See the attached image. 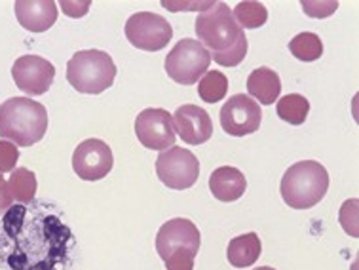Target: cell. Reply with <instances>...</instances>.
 Masks as SVG:
<instances>
[{"label":"cell","mask_w":359,"mask_h":270,"mask_svg":"<svg viewBox=\"0 0 359 270\" xmlns=\"http://www.w3.org/2000/svg\"><path fill=\"white\" fill-rule=\"evenodd\" d=\"M202 244V234L196 224L190 219L175 217L170 219L168 223L160 227L156 234V251L162 261L170 257L171 253L177 250H190L198 255Z\"/></svg>","instance_id":"4fadbf2b"},{"label":"cell","mask_w":359,"mask_h":270,"mask_svg":"<svg viewBox=\"0 0 359 270\" xmlns=\"http://www.w3.org/2000/svg\"><path fill=\"white\" fill-rule=\"evenodd\" d=\"M12 76L15 86L27 95H44L53 84L55 67L40 55H23L13 63Z\"/></svg>","instance_id":"7c38bea8"},{"label":"cell","mask_w":359,"mask_h":270,"mask_svg":"<svg viewBox=\"0 0 359 270\" xmlns=\"http://www.w3.org/2000/svg\"><path fill=\"white\" fill-rule=\"evenodd\" d=\"M46 107L29 97H10L0 105V137L20 147H33L48 132Z\"/></svg>","instance_id":"3957f363"},{"label":"cell","mask_w":359,"mask_h":270,"mask_svg":"<svg viewBox=\"0 0 359 270\" xmlns=\"http://www.w3.org/2000/svg\"><path fill=\"white\" fill-rule=\"evenodd\" d=\"M198 42L221 67H238L248 55L245 31L224 2H213L196 18Z\"/></svg>","instance_id":"7a4b0ae2"},{"label":"cell","mask_w":359,"mask_h":270,"mask_svg":"<svg viewBox=\"0 0 359 270\" xmlns=\"http://www.w3.org/2000/svg\"><path fill=\"white\" fill-rule=\"evenodd\" d=\"M13 205V198L8 191V181L2 177V173H0V215H4L10 208Z\"/></svg>","instance_id":"83f0119b"},{"label":"cell","mask_w":359,"mask_h":270,"mask_svg":"<svg viewBox=\"0 0 359 270\" xmlns=\"http://www.w3.org/2000/svg\"><path fill=\"white\" fill-rule=\"evenodd\" d=\"M13 10L20 25L31 33H46L59 15L53 0H18Z\"/></svg>","instance_id":"9a60e30c"},{"label":"cell","mask_w":359,"mask_h":270,"mask_svg":"<svg viewBox=\"0 0 359 270\" xmlns=\"http://www.w3.org/2000/svg\"><path fill=\"white\" fill-rule=\"evenodd\" d=\"M124 33L133 48L144 52H160L173 39V27L160 13L137 12L126 21Z\"/></svg>","instance_id":"52a82bcc"},{"label":"cell","mask_w":359,"mask_h":270,"mask_svg":"<svg viewBox=\"0 0 359 270\" xmlns=\"http://www.w3.org/2000/svg\"><path fill=\"white\" fill-rule=\"evenodd\" d=\"M76 238L46 200L15 204L0 223V269L69 270Z\"/></svg>","instance_id":"6da1fadb"},{"label":"cell","mask_w":359,"mask_h":270,"mask_svg":"<svg viewBox=\"0 0 359 270\" xmlns=\"http://www.w3.org/2000/svg\"><path fill=\"white\" fill-rule=\"evenodd\" d=\"M221 126L224 132L234 137L251 135L261 128L262 112L261 105L255 99H251L245 93H236L222 105L221 109Z\"/></svg>","instance_id":"30bf717a"},{"label":"cell","mask_w":359,"mask_h":270,"mask_svg":"<svg viewBox=\"0 0 359 270\" xmlns=\"http://www.w3.org/2000/svg\"><path fill=\"white\" fill-rule=\"evenodd\" d=\"M173 116V128L187 145H202L213 135V122L205 109L198 105L179 107Z\"/></svg>","instance_id":"5bb4252c"},{"label":"cell","mask_w":359,"mask_h":270,"mask_svg":"<svg viewBox=\"0 0 359 270\" xmlns=\"http://www.w3.org/2000/svg\"><path fill=\"white\" fill-rule=\"evenodd\" d=\"M249 97H255L261 105H274L281 93V80L270 67H259L248 79Z\"/></svg>","instance_id":"e0dca14e"},{"label":"cell","mask_w":359,"mask_h":270,"mask_svg":"<svg viewBox=\"0 0 359 270\" xmlns=\"http://www.w3.org/2000/svg\"><path fill=\"white\" fill-rule=\"evenodd\" d=\"M211 55L194 39H183L165 55V73L181 86H192L209 71Z\"/></svg>","instance_id":"8992f818"},{"label":"cell","mask_w":359,"mask_h":270,"mask_svg":"<svg viewBox=\"0 0 359 270\" xmlns=\"http://www.w3.org/2000/svg\"><path fill=\"white\" fill-rule=\"evenodd\" d=\"M194 261H196V253L183 248V250L173 251L163 263L168 270H194Z\"/></svg>","instance_id":"d4e9b609"},{"label":"cell","mask_w":359,"mask_h":270,"mask_svg":"<svg viewBox=\"0 0 359 270\" xmlns=\"http://www.w3.org/2000/svg\"><path fill=\"white\" fill-rule=\"evenodd\" d=\"M112 166L111 147L101 139H86L72 154V170L82 181H101L111 173Z\"/></svg>","instance_id":"8fae6325"},{"label":"cell","mask_w":359,"mask_h":270,"mask_svg":"<svg viewBox=\"0 0 359 270\" xmlns=\"http://www.w3.org/2000/svg\"><path fill=\"white\" fill-rule=\"evenodd\" d=\"M116 65L103 50H80L67 63V80L76 92L99 95L114 84Z\"/></svg>","instance_id":"5b68a950"},{"label":"cell","mask_w":359,"mask_h":270,"mask_svg":"<svg viewBox=\"0 0 359 270\" xmlns=\"http://www.w3.org/2000/svg\"><path fill=\"white\" fill-rule=\"evenodd\" d=\"M261 251L262 245L257 232H248V234L230 240L229 248H226V259L236 269H248L259 261Z\"/></svg>","instance_id":"ac0fdd59"},{"label":"cell","mask_w":359,"mask_h":270,"mask_svg":"<svg viewBox=\"0 0 359 270\" xmlns=\"http://www.w3.org/2000/svg\"><path fill=\"white\" fill-rule=\"evenodd\" d=\"M226 93H229V79L219 71H208L198 80V95L203 103L215 105L226 97Z\"/></svg>","instance_id":"44dd1931"},{"label":"cell","mask_w":359,"mask_h":270,"mask_svg":"<svg viewBox=\"0 0 359 270\" xmlns=\"http://www.w3.org/2000/svg\"><path fill=\"white\" fill-rule=\"evenodd\" d=\"M276 111L283 122L291 126H301L306 122L308 112H310V101L301 93H289L278 99Z\"/></svg>","instance_id":"d6986e66"},{"label":"cell","mask_w":359,"mask_h":270,"mask_svg":"<svg viewBox=\"0 0 359 270\" xmlns=\"http://www.w3.org/2000/svg\"><path fill=\"white\" fill-rule=\"evenodd\" d=\"M248 179L238 168L222 166L209 175V191L219 202H236L245 194Z\"/></svg>","instance_id":"2e32d148"},{"label":"cell","mask_w":359,"mask_h":270,"mask_svg":"<svg viewBox=\"0 0 359 270\" xmlns=\"http://www.w3.org/2000/svg\"><path fill=\"white\" fill-rule=\"evenodd\" d=\"M135 135L144 149L168 151L177 139L173 116L165 109H144L135 119Z\"/></svg>","instance_id":"9c48e42d"},{"label":"cell","mask_w":359,"mask_h":270,"mask_svg":"<svg viewBox=\"0 0 359 270\" xmlns=\"http://www.w3.org/2000/svg\"><path fill=\"white\" fill-rule=\"evenodd\" d=\"M329 191V173L316 160H302L283 173L280 192L291 210H310Z\"/></svg>","instance_id":"277c9868"},{"label":"cell","mask_w":359,"mask_h":270,"mask_svg":"<svg viewBox=\"0 0 359 270\" xmlns=\"http://www.w3.org/2000/svg\"><path fill=\"white\" fill-rule=\"evenodd\" d=\"M20 160V151L12 141L0 139V173H8L15 170V164Z\"/></svg>","instance_id":"484cf974"},{"label":"cell","mask_w":359,"mask_h":270,"mask_svg":"<svg viewBox=\"0 0 359 270\" xmlns=\"http://www.w3.org/2000/svg\"><path fill=\"white\" fill-rule=\"evenodd\" d=\"M255 270H276V269H272V266H259V269Z\"/></svg>","instance_id":"4dcf8cb0"},{"label":"cell","mask_w":359,"mask_h":270,"mask_svg":"<svg viewBox=\"0 0 359 270\" xmlns=\"http://www.w3.org/2000/svg\"><path fill=\"white\" fill-rule=\"evenodd\" d=\"M340 223L350 236L358 238V200H348L340 208Z\"/></svg>","instance_id":"cb8c5ba5"},{"label":"cell","mask_w":359,"mask_h":270,"mask_svg":"<svg viewBox=\"0 0 359 270\" xmlns=\"http://www.w3.org/2000/svg\"><path fill=\"white\" fill-rule=\"evenodd\" d=\"M213 2H200V4H173V2H162L163 8H170V10H183V8H198V10H208Z\"/></svg>","instance_id":"f546056e"},{"label":"cell","mask_w":359,"mask_h":270,"mask_svg":"<svg viewBox=\"0 0 359 270\" xmlns=\"http://www.w3.org/2000/svg\"><path fill=\"white\" fill-rule=\"evenodd\" d=\"M61 8H63V12L69 18H82L90 10V2H82V4H76V2H61Z\"/></svg>","instance_id":"f1b7e54d"},{"label":"cell","mask_w":359,"mask_h":270,"mask_svg":"<svg viewBox=\"0 0 359 270\" xmlns=\"http://www.w3.org/2000/svg\"><path fill=\"white\" fill-rule=\"evenodd\" d=\"M289 52L293 53V58L299 61H312L320 60L323 53V42L316 33H299L291 42H289Z\"/></svg>","instance_id":"603a6c76"},{"label":"cell","mask_w":359,"mask_h":270,"mask_svg":"<svg viewBox=\"0 0 359 270\" xmlns=\"http://www.w3.org/2000/svg\"><path fill=\"white\" fill-rule=\"evenodd\" d=\"M156 175L168 189L184 191L194 187L200 177V162L194 152L183 147H171L156 158Z\"/></svg>","instance_id":"ba28073f"},{"label":"cell","mask_w":359,"mask_h":270,"mask_svg":"<svg viewBox=\"0 0 359 270\" xmlns=\"http://www.w3.org/2000/svg\"><path fill=\"white\" fill-rule=\"evenodd\" d=\"M302 8L312 18H329L339 8V2H327V4H320V2H302Z\"/></svg>","instance_id":"4316f807"},{"label":"cell","mask_w":359,"mask_h":270,"mask_svg":"<svg viewBox=\"0 0 359 270\" xmlns=\"http://www.w3.org/2000/svg\"><path fill=\"white\" fill-rule=\"evenodd\" d=\"M232 15L242 29H259L268 21L266 6L261 2H255V0L238 2L232 10Z\"/></svg>","instance_id":"7402d4cb"},{"label":"cell","mask_w":359,"mask_h":270,"mask_svg":"<svg viewBox=\"0 0 359 270\" xmlns=\"http://www.w3.org/2000/svg\"><path fill=\"white\" fill-rule=\"evenodd\" d=\"M8 191L12 194L13 202L18 204H31L36 194V175L27 168L13 170L8 179Z\"/></svg>","instance_id":"ffe728a7"}]
</instances>
